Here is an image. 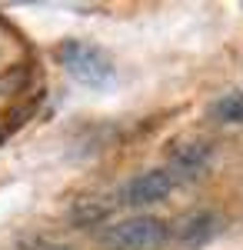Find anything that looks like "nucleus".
Listing matches in <instances>:
<instances>
[{
  "instance_id": "6",
  "label": "nucleus",
  "mask_w": 243,
  "mask_h": 250,
  "mask_svg": "<svg viewBox=\"0 0 243 250\" xmlns=\"http://www.w3.org/2000/svg\"><path fill=\"white\" fill-rule=\"evenodd\" d=\"M213 117L223 120V124H243V90L220 97V100L213 104Z\"/></svg>"
},
{
  "instance_id": "7",
  "label": "nucleus",
  "mask_w": 243,
  "mask_h": 250,
  "mask_svg": "<svg viewBox=\"0 0 243 250\" xmlns=\"http://www.w3.org/2000/svg\"><path fill=\"white\" fill-rule=\"evenodd\" d=\"M27 250H67V247H57V244H34V247Z\"/></svg>"
},
{
  "instance_id": "3",
  "label": "nucleus",
  "mask_w": 243,
  "mask_h": 250,
  "mask_svg": "<svg viewBox=\"0 0 243 250\" xmlns=\"http://www.w3.org/2000/svg\"><path fill=\"white\" fill-rule=\"evenodd\" d=\"M173 187H177V180L170 177L167 167H153V170L137 173L133 180L123 184V190H120V204H127V207H150V204L163 200Z\"/></svg>"
},
{
  "instance_id": "1",
  "label": "nucleus",
  "mask_w": 243,
  "mask_h": 250,
  "mask_svg": "<svg viewBox=\"0 0 243 250\" xmlns=\"http://www.w3.org/2000/svg\"><path fill=\"white\" fill-rule=\"evenodd\" d=\"M57 60H60V67L77 80V83H83V87H107L113 80V63L110 57L94 47V43H83V40H67V43H60V50H57Z\"/></svg>"
},
{
  "instance_id": "4",
  "label": "nucleus",
  "mask_w": 243,
  "mask_h": 250,
  "mask_svg": "<svg viewBox=\"0 0 243 250\" xmlns=\"http://www.w3.org/2000/svg\"><path fill=\"white\" fill-rule=\"evenodd\" d=\"M220 230V217L210 210H197V213H187L180 224H177V240L190 250H200L203 244H210Z\"/></svg>"
},
{
  "instance_id": "2",
  "label": "nucleus",
  "mask_w": 243,
  "mask_h": 250,
  "mask_svg": "<svg viewBox=\"0 0 243 250\" xmlns=\"http://www.w3.org/2000/svg\"><path fill=\"white\" fill-rule=\"evenodd\" d=\"M167 240V224L157 217H127L100 233V244L107 250H163Z\"/></svg>"
},
{
  "instance_id": "5",
  "label": "nucleus",
  "mask_w": 243,
  "mask_h": 250,
  "mask_svg": "<svg viewBox=\"0 0 243 250\" xmlns=\"http://www.w3.org/2000/svg\"><path fill=\"white\" fill-rule=\"evenodd\" d=\"M206 164H210V147L193 140V144H180L173 150V160H170L167 170L173 180H193V177H200L206 170Z\"/></svg>"
}]
</instances>
